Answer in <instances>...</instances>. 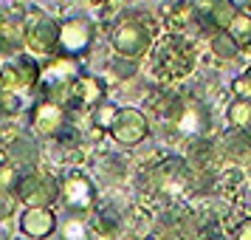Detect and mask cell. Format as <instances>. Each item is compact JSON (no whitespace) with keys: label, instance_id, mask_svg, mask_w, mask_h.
<instances>
[{"label":"cell","instance_id":"5","mask_svg":"<svg viewBox=\"0 0 251 240\" xmlns=\"http://www.w3.org/2000/svg\"><path fill=\"white\" fill-rule=\"evenodd\" d=\"M17 198H20V204H25V209L28 206L51 209V204L59 201V178L40 170H23L20 184H17Z\"/></svg>","mask_w":251,"mask_h":240},{"label":"cell","instance_id":"20","mask_svg":"<svg viewBox=\"0 0 251 240\" xmlns=\"http://www.w3.org/2000/svg\"><path fill=\"white\" fill-rule=\"evenodd\" d=\"M25 110V96L14 91H0V119H14Z\"/></svg>","mask_w":251,"mask_h":240},{"label":"cell","instance_id":"26","mask_svg":"<svg viewBox=\"0 0 251 240\" xmlns=\"http://www.w3.org/2000/svg\"><path fill=\"white\" fill-rule=\"evenodd\" d=\"M138 71V62L136 59H127V57H116L110 62V74H113L116 80H130V77H136Z\"/></svg>","mask_w":251,"mask_h":240},{"label":"cell","instance_id":"10","mask_svg":"<svg viewBox=\"0 0 251 240\" xmlns=\"http://www.w3.org/2000/svg\"><path fill=\"white\" fill-rule=\"evenodd\" d=\"M20 232L31 240H46L57 232V215L48 206H28L20 215Z\"/></svg>","mask_w":251,"mask_h":240},{"label":"cell","instance_id":"13","mask_svg":"<svg viewBox=\"0 0 251 240\" xmlns=\"http://www.w3.org/2000/svg\"><path fill=\"white\" fill-rule=\"evenodd\" d=\"M175 130L183 133V136H203L206 130H209V110H206L203 105H183L181 113L175 116Z\"/></svg>","mask_w":251,"mask_h":240},{"label":"cell","instance_id":"23","mask_svg":"<svg viewBox=\"0 0 251 240\" xmlns=\"http://www.w3.org/2000/svg\"><path fill=\"white\" fill-rule=\"evenodd\" d=\"M54 141H57L62 150L76 153V147H79V141H82V130L76 125H71V122H65V127H62L57 136H54Z\"/></svg>","mask_w":251,"mask_h":240},{"label":"cell","instance_id":"9","mask_svg":"<svg viewBox=\"0 0 251 240\" xmlns=\"http://www.w3.org/2000/svg\"><path fill=\"white\" fill-rule=\"evenodd\" d=\"M110 136L113 141L125 144V147H136L144 138L150 136V122L147 116L141 113L138 107H122V113L116 119V125L110 127Z\"/></svg>","mask_w":251,"mask_h":240},{"label":"cell","instance_id":"19","mask_svg":"<svg viewBox=\"0 0 251 240\" xmlns=\"http://www.w3.org/2000/svg\"><path fill=\"white\" fill-rule=\"evenodd\" d=\"M119 113H122V107L113 102H102L96 110L91 113V125L102 127L104 133H110V127L116 125V119H119Z\"/></svg>","mask_w":251,"mask_h":240},{"label":"cell","instance_id":"18","mask_svg":"<svg viewBox=\"0 0 251 240\" xmlns=\"http://www.w3.org/2000/svg\"><path fill=\"white\" fill-rule=\"evenodd\" d=\"M228 37L237 43L240 48H249L251 46V14L249 12H240L234 20H231V26L226 28Z\"/></svg>","mask_w":251,"mask_h":240},{"label":"cell","instance_id":"7","mask_svg":"<svg viewBox=\"0 0 251 240\" xmlns=\"http://www.w3.org/2000/svg\"><path fill=\"white\" fill-rule=\"evenodd\" d=\"M96 28L88 17H71L59 26V57L79 59L93 46Z\"/></svg>","mask_w":251,"mask_h":240},{"label":"cell","instance_id":"12","mask_svg":"<svg viewBox=\"0 0 251 240\" xmlns=\"http://www.w3.org/2000/svg\"><path fill=\"white\" fill-rule=\"evenodd\" d=\"M9 153V159H12L14 167H20V170H34L37 159H40V144H37V136L34 133H28V130H20L17 138H14L9 147H3Z\"/></svg>","mask_w":251,"mask_h":240},{"label":"cell","instance_id":"17","mask_svg":"<svg viewBox=\"0 0 251 240\" xmlns=\"http://www.w3.org/2000/svg\"><path fill=\"white\" fill-rule=\"evenodd\" d=\"M228 125L237 127V133L251 136V99H234L228 107Z\"/></svg>","mask_w":251,"mask_h":240},{"label":"cell","instance_id":"4","mask_svg":"<svg viewBox=\"0 0 251 240\" xmlns=\"http://www.w3.org/2000/svg\"><path fill=\"white\" fill-rule=\"evenodd\" d=\"M25 51L34 59H54L59 54V26L48 14L31 12V20H25Z\"/></svg>","mask_w":251,"mask_h":240},{"label":"cell","instance_id":"24","mask_svg":"<svg viewBox=\"0 0 251 240\" xmlns=\"http://www.w3.org/2000/svg\"><path fill=\"white\" fill-rule=\"evenodd\" d=\"M226 150L231 153V159L237 161H251V138L246 133H237L226 141Z\"/></svg>","mask_w":251,"mask_h":240},{"label":"cell","instance_id":"31","mask_svg":"<svg viewBox=\"0 0 251 240\" xmlns=\"http://www.w3.org/2000/svg\"><path fill=\"white\" fill-rule=\"evenodd\" d=\"M231 3H234V6H237L240 12H243V9H246V12H249V6H251V0H231Z\"/></svg>","mask_w":251,"mask_h":240},{"label":"cell","instance_id":"35","mask_svg":"<svg viewBox=\"0 0 251 240\" xmlns=\"http://www.w3.org/2000/svg\"><path fill=\"white\" fill-rule=\"evenodd\" d=\"M249 74H251V71H249Z\"/></svg>","mask_w":251,"mask_h":240},{"label":"cell","instance_id":"14","mask_svg":"<svg viewBox=\"0 0 251 240\" xmlns=\"http://www.w3.org/2000/svg\"><path fill=\"white\" fill-rule=\"evenodd\" d=\"M237 14H240V9L231 0H212V6L206 9V14L201 17V23H206L212 28V34H215V31H226Z\"/></svg>","mask_w":251,"mask_h":240},{"label":"cell","instance_id":"6","mask_svg":"<svg viewBox=\"0 0 251 240\" xmlns=\"http://www.w3.org/2000/svg\"><path fill=\"white\" fill-rule=\"evenodd\" d=\"M59 201L71 215H85L96 206V187L79 170H71L59 178Z\"/></svg>","mask_w":251,"mask_h":240},{"label":"cell","instance_id":"34","mask_svg":"<svg viewBox=\"0 0 251 240\" xmlns=\"http://www.w3.org/2000/svg\"><path fill=\"white\" fill-rule=\"evenodd\" d=\"M0 91H3V68H0Z\"/></svg>","mask_w":251,"mask_h":240},{"label":"cell","instance_id":"29","mask_svg":"<svg viewBox=\"0 0 251 240\" xmlns=\"http://www.w3.org/2000/svg\"><path fill=\"white\" fill-rule=\"evenodd\" d=\"M234 240H251V217H246L234 232Z\"/></svg>","mask_w":251,"mask_h":240},{"label":"cell","instance_id":"22","mask_svg":"<svg viewBox=\"0 0 251 240\" xmlns=\"http://www.w3.org/2000/svg\"><path fill=\"white\" fill-rule=\"evenodd\" d=\"M209 43H212V51H215L220 59H234L240 54V46L228 37V31H215Z\"/></svg>","mask_w":251,"mask_h":240},{"label":"cell","instance_id":"16","mask_svg":"<svg viewBox=\"0 0 251 240\" xmlns=\"http://www.w3.org/2000/svg\"><path fill=\"white\" fill-rule=\"evenodd\" d=\"M119 226H122V215L116 212L113 206H102V209H96L91 217V229L99 235V238H113L116 232H119Z\"/></svg>","mask_w":251,"mask_h":240},{"label":"cell","instance_id":"1","mask_svg":"<svg viewBox=\"0 0 251 240\" xmlns=\"http://www.w3.org/2000/svg\"><path fill=\"white\" fill-rule=\"evenodd\" d=\"M82 77L79 59L71 57H54L43 65V74H40V82H37V93L40 99H48V102H57L62 107L71 105V88L74 82Z\"/></svg>","mask_w":251,"mask_h":240},{"label":"cell","instance_id":"2","mask_svg":"<svg viewBox=\"0 0 251 240\" xmlns=\"http://www.w3.org/2000/svg\"><path fill=\"white\" fill-rule=\"evenodd\" d=\"M192 65H195V51L183 37L170 34L158 40V46H155V71L164 80H181L192 71Z\"/></svg>","mask_w":251,"mask_h":240},{"label":"cell","instance_id":"27","mask_svg":"<svg viewBox=\"0 0 251 240\" xmlns=\"http://www.w3.org/2000/svg\"><path fill=\"white\" fill-rule=\"evenodd\" d=\"M189 161H192L195 167H206V164L212 161V144H209V141H203V138H195Z\"/></svg>","mask_w":251,"mask_h":240},{"label":"cell","instance_id":"28","mask_svg":"<svg viewBox=\"0 0 251 240\" xmlns=\"http://www.w3.org/2000/svg\"><path fill=\"white\" fill-rule=\"evenodd\" d=\"M234 93H237V99H251V74L234 80Z\"/></svg>","mask_w":251,"mask_h":240},{"label":"cell","instance_id":"25","mask_svg":"<svg viewBox=\"0 0 251 240\" xmlns=\"http://www.w3.org/2000/svg\"><path fill=\"white\" fill-rule=\"evenodd\" d=\"M17 204H20L17 192H14V189H3V187H0V223L12 220L14 212H17Z\"/></svg>","mask_w":251,"mask_h":240},{"label":"cell","instance_id":"8","mask_svg":"<svg viewBox=\"0 0 251 240\" xmlns=\"http://www.w3.org/2000/svg\"><path fill=\"white\" fill-rule=\"evenodd\" d=\"M28 122H31V133L34 136H46L54 138L65 127L68 122V110L57 102H48V99H37L31 105V113H28Z\"/></svg>","mask_w":251,"mask_h":240},{"label":"cell","instance_id":"15","mask_svg":"<svg viewBox=\"0 0 251 240\" xmlns=\"http://www.w3.org/2000/svg\"><path fill=\"white\" fill-rule=\"evenodd\" d=\"M25 31H28L25 17H3L0 20V40L12 48L14 54H20L25 48Z\"/></svg>","mask_w":251,"mask_h":240},{"label":"cell","instance_id":"30","mask_svg":"<svg viewBox=\"0 0 251 240\" xmlns=\"http://www.w3.org/2000/svg\"><path fill=\"white\" fill-rule=\"evenodd\" d=\"M102 136H104V130H102V127L91 125V130H88V138H91V141H99Z\"/></svg>","mask_w":251,"mask_h":240},{"label":"cell","instance_id":"33","mask_svg":"<svg viewBox=\"0 0 251 240\" xmlns=\"http://www.w3.org/2000/svg\"><path fill=\"white\" fill-rule=\"evenodd\" d=\"M150 240H183V238H150Z\"/></svg>","mask_w":251,"mask_h":240},{"label":"cell","instance_id":"21","mask_svg":"<svg viewBox=\"0 0 251 240\" xmlns=\"http://www.w3.org/2000/svg\"><path fill=\"white\" fill-rule=\"evenodd\" d=\"M91 220H85L82 215H74L62 223V240H91Z\"/></svg>","mask_w":251,"mask_h":240},{"label":"cell","instance_id":"11","mask_svg":"<svg viewBox=\"0 0 251 240\" xmlns=\"http://www.w3.org/2000/svg\"><path fill=\"white\" fill-rule=\"evenodd\" d=\"M102 102H107V93H104L102 80H96L91 74H82L79 80L74 82V88H71V105L65 110H71V107H85V110L93 113Z\"/></svg>","mask_w":251,"mask_h":240},{"label":"cell","instance_id":"3","mask_svg":"<svg viewBox=\"0 0 251 240\" xmlns=\"http://www.w3.org/2000/svg\"><path fill=\"white\" fill-rule=\"evenodd\" d=\"M110 43H113V51L119 57L138 59L152 48V28H150V23L141 20V17H125V20L113 28Z\"/></svg>","mask_w":251,"mask_h":240},{"label":"cell","instance_id":"32","mask_svg":"<svg viewBox=\"0 0 251 240\" xmlns=\"http://www.w3.org/2000/svg\"><path fill=\"white\" fill-rule=\"evenodd\" d=\"M91 3H96V6H107V3H113V0H91Z\"/></svg>","mask_w":251,"mask_h":240}]
</instances>
